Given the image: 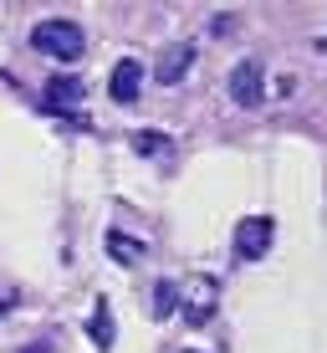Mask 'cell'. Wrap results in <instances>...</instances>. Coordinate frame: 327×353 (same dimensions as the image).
<instances>
[{
  "label": "cell",
  "mask_w": 327,
  "mask_h": 353,
  "mask_svg": "<svg viewBox=\"0 0 327 353\" xmlns=\"http://www.w3.org/2000/svg\"><path fill=\"white\" fill-rule=\"evenodd\" d=\"M31 46L41 57H52V62H82V52H87V36H82L77 21L67 16H46L31 26Z\"/></svg>",
  "instance_id": "cell-1"
},
{
  "label": "cell",
  "mask_w": 327,
  "mask_h": 353,
  "mask_svg": "<svg viewBox=\"0 0 327 353\" xmlns=\"http://www.w3.org/2000/svg\"><path fill=\"white\" fill-rule=\"evenodd\" d=\"M271 241H276L271 215H246V221L235 225V256L240 261H261L266 251H271Z\"/></svg>",
  "instance_id": "cell-2"
},
{
  "label": "cell",
  "mask_w": 327,
  "mask_h": 353,
  "mask_svg": "<svg viewBox=\"0 0 327 353\" xmlns=\"http://www.w3.org/2000/svg\"><path fill=\"white\" fill-rule=\"evenodd\" d=\"M230 97H235L240 108H256L266 97V67L256 62V57H246V62L230 67Z\"/></svg>",
  "instance_id": "cell-3"
},
{
  "label": "cell",
  "mask_w": 327,
  "mask_h": 353,
  "mask_svg": "<svg viewBox=\"0 0 327 353\" xmlns=\"http://www.w3.org/2000/svg\"><path fill=\"white\" fill-rule=\"evenodd\" d=\"M189 67H195V41H169L159 52V67H154V77L164 82V88H179V82L189 77Z\"/></svg>",
  "instance_id": "cell-4"
},
{
  "label": "cell",
  "mask_w": 327,
  "mask_h": 353,
  "mask_svg": "<svg viewBox=\"0 0 327 353\" xmlns=\"http://www.w3.org/2000/svg\"><path fill=\"white\" fill-rule=\"evenodd\" d=\"M82 97H87V88H82L77 77H52L46 82V92H41V108L46 113H67V118H77V108H82Z\"/></svg>",
  "instance_id": "cell-5"
},
{
  "label": "cell",
  "mask_w": 327,
  "mask_h": 353,
  "mask_svg": "<svg viewBox=\"0 0 327 353\" xmlns=\"http://www.w3.org/2000/svg\"><path fill=\"white\" fill-rule=\"evenodd\" d=\"M215 302H220V287H215L210 276H195L189 292H184V323H189V327L210 323V318H215Z\"/></svg>",
  "instance_id": "cell-6"
},
{
  "label": "cell",
  "mask_w": 327,
  "mask_h": 353,
  "mask_svg": "<svg viewBox=\"0 0 327 353\" xmlns=\"http://www.w3.org/2000/svg\"><path fill=\"white\" fill-rule=\"evenodd\" d=\"M107 92H113V103H138V92H143V62L123 57V62L113 67V77H107Z\"/></svg>",
  "instance_id": "cell-7"
},
{
  "label": "cell",
  "mask_w": 327,
  "mask_h": 353,
  "mask_svg": "<svg viewBox=\"0 0 327 353\" xmlns=\"http://www.w3.org/2000/svg\"><path fill=\"white\" fill-rule=\"evenodd\" d=\"M87 338L98 348H113V312H107V302L98 297L92 302V318H87Z\"/></svg>",
  "instance_id": "cell-8"
},
{
  "label": "cell",
  "mask_w": 327,
  "mask_h": 353,
  "mask_svg": "<svg viewBox=\"0 0 327 353\" xmlns=\"http://www.w3.org/2000/svg\"><path fill=\"white\" fill-rule=\"evenodd\" d=\"M107 256H113V261H123V266H138L143 246H138L133 236H123V230H107Z\"/></svg>",
  "instance_id": "cell-9"
},
{
  "label": "cell",
  "mask_w": 327,
  "mask_h": 353,
  "mask_svg": "<svg viewBox=\"0 0 327 353\" xmlns=\"http://www.w3.org/2000/svg\"><path fill=\"white\" fill-rule=\"evenodd\" d=\"M174 307H179V287L174 282H159V287H154V318H169Z\"/></svg>",
  "instance_id": "cell-10"
},
{
  "label": "cell",
  "mask_w": 327,
  "mask_h": 353,
  "mask_svg": "<svg viewBox=\"0 0 327 353\" xmlns=\"http://www.w3.org/2000/svg\"><path fill=\"white\" fill-rule=\"evenodd\" d=\"M133 149L138 154H169V139L164 133H133Z\"/></svg>",
  "instance_id": "cell-11"
}]
</instances>
